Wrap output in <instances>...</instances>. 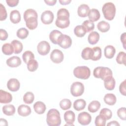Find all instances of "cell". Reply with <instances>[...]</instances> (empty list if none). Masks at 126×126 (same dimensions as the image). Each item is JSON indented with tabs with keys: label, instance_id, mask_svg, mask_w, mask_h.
I'll list each match as a JSON object with an SVG mask.
<instances>
[{
	"label": "cell",
	"instance_id": "681fc988",
	"mask_svg": "<svg viewBox=\"0 0 126 126\" xmlns=\"http://www.w3.org/2000/svg\"><path fill=\"white\" fill-rule=\"evenodd\" d=\"M0 35L1 40H5L7 38L8 35V33L5 30L1 29L0 30Z\"/></svg>",
	"mask_w": 126,
	"mask_h": 126
},
{
	"label": "cell",
	"instance_id": "4dcf8cb0",
	"mask_svg": "<svg viewBox=\"0 0 126 126\" xmlns=\"http://www.w3.org/2000/svg\"><path fill=\"white\" fill-rule=\"evenodd\" d=\"M86 32H87L85 28L82 25H78L76 26L74 29V33L75 35L79 37H83Z\"/></svg>",
	"mask_w": 126,
	"mask_h": 126
},
{
	"label": "cell",
	"instance_id": "ffe728a7",
	"mask_svg": "<svg viewBox=\"0 0 126 126\" xmlns=\"http://www.w3.org/2000/svg\"><path fill=\"white\" fill-rule=\"evenodd\" d=\"M33 109L35 112L38 114H43L46 109L45 104L42 101H37L33 105Z\"/></svg>",
	"mask_w": 126,
	"mask_h": 126
},
{
	"label": "cell",
	"instance_id": "f35d334b",
	"mask_svg": "<svg viewBox=\"0 0 126 126\" xmlns=\"http://www.w3.org/2000/svg\"><path fill=\"white\" fill-rule=\"evenodd\" d=\"M115 84L116 81L113 77H112L110 80L107 81H104V85L105 89L109 91L113 90L114 89Z\"/></svg>",
	"mask_w": 126,
	"mask_h": 126
},
{
	"label": "cell",
	"instance_id": "2e32d148",
	"mask_svg": "<svg viewBox=\"0 0 126 126\" xmlns=\"http://www.w3.org/2000/svg\"><path fill=\"white\" fill-rule=\"evenodd\" d=\"M17 111L18 114L23 117L28 116L31 113V109L30 106L24 104L20 105L18 107Z\"/></svg>",
	"mask_w": 126,
	"mask_h": 126
},
{
	"label": "cell",
	"instance_id": "db71d44e",
	"mask_svg": "<svg viewBox=\"0 0 126 126\" xmlns=\"http://www.w3.org/2000/svg\"><path fill=\"white\" fill-rule=\"evenodd\" d=\"M71 0H59V2L62 5L68 4L70 2H71Z\"/></svg>",
	"mask_w": 126,
	"mask_h": 126
},
{
	"label": "cell",
	"instance_id": "4316f807",
	"mask_svg": "<svg viewBox=\"0 0 126 126\" xmlns=\"http://www.w3.org/2000/svg\"><path fill=\"white\" fill-rule=\"evenodd\" d=\"M86 105V101L83 99L76 100L73 103V107L76 111H81L85 108Z\"/></svg>",
	"mask_w": 126,
	"mask_h": 126
},
{
	"label": "cell",
	"instance_id": "1f68e13d",
	"mask_svg": "<svg viewBox=\"0 0 126 126\" xmlns=\"http://www.w3.org/2000/svg\"><path fill=\"white\" fill-rule=\"evenodd\" d=\"M2 52L6 55H10L14 53V49L11 44L6 43L2 46Z\"/></svg>",
	"mask_w": 126,
	"mask_h": 126
},
{
	"label": "cell",
	"instance_id": "3957f363",
	"mask_svg": "<svg viewBox=\"0 0 126 126\" xmlns=\"http://www.w3.org/2000/svg\"><path fill=\"white\" fill-rule=\"evenodd\" d=\"M46 122L49 126H58L61 124V119L59 111L56 109H50L47 114Z\"/></svg>",
	"mask_w": 126,
	"mask_h": 126
},
{
	"label": "cell",
	"instance_id": "cb8c5ba5",
	"mask_svg": "<svg viewBox=\"0 0 126 126\" xmlns=\"http://www.w3.org/2000/svg\"><path fill=\"white\" fill-rule=\"evenodd\" d=\"M99 33L95 32H92L88 35V40L90 44L94 45L99 40Z\"/></svg>",
	"mask_w": 126,
	"mask_h": 126
},
{
	"label": "cell",
	"instance_id": "f907efd6",
	"mask_svg": "<svg viewBox=\"0 0 126 126\" xmlns=\"http://www.w3.org/2000/svg\"><path fill=\"white\" fill-rule=\"evenodd\" d=\"M6 2L7 5L10 7H14L17 5L19 0H6Z\"/></svg>",
	"mask_w": 126,
	"mask_h": 126
},
{
	"label": "cell",
	"instance_id": "7dc6e473",
	"mask_svg": "<svg viewBox=\"0 0 126 126\" xmlns=\"http://www.w3.org/2000/svg\"><path fill=\"white\" fill-rule=\"evenodd\" d=\"M7 18V12L5 7L0 3V20L3 21Z\"/></svg>",
	"mask_w": 126,
	"mask_h": 126
},
{
	"label": "cell",
	"instance_id": "44dd1931",
	"mask_svg": "<svg viewBox=\"0 0 126 126\" xmlns=\"http://www.w3.org/2000/svg\"><path fill=\"white\" fill-rule=\"evenodd\" d=\"M104 56L107 59H112L116 53V49L112 45H107L104 48Z\"/></svg>",
	"mask_w": 126,
	"mask_h": 126
},
{
	"label": "cell",
	"instance_id": "11a10c76",
	"mask_svg": "<svg viewBox=\"0 0 126 126\" xmlns=\"http://www.w3.org/2000/svg\"><path fill=\"white\" fill-rule=\"evenodd\" d=\"M107 126H120V124L116 121H113L108 123L107 124Z\"/></svg>",
	"mask_w": 126,
	"mask_h": 126
},
{
	"label": "cell",
	"instance_id": "74e56055",
	"mask_svg": "<svg viewBox=\"0 0 126 126\" xmlns=\"http://www.w3.org/2000/svg\"><path fill=\"white\" fill-rule=\"evenodd\" d=\"M22 58L25 63L27 64L29 61L34 59V56L33 53L31 51H26L23 54Z\"/></svg>",
	"mask_w": 126,
	"mask_h": 126
},
{
	"label": "cell",
	"instance_id": "484cf974",
	"mask_svg": "<svg viewBox=\"0 0 126 126\" xmlns=\"http://www.w3.org/2000/svg\"><path fill=\"white\" fill-rule=\"evenodd\" d=\"M63 33L58 30H53L49 34V38L51 41L54 44H58L59 37Z\"/></svg>",
	"mask_w": 126,
	"mask_h": 126
},
{
	"label": "cell",
	"instance_id": "f5cc1de1",
	"mask_svg": "<svg viewBox=\"0 0 126 126\" xmlns=\"http://www.w3.org/2000/svg\"><path fill=\"white\" fill-rule=\"evenodd\" d=\"M44 2L48 5L53 6L56 4L57 0H45Z\"/></svg>",
	"mask_w": 126,
	"mask_h": 126
},
{
	"label": "cell",
	"instance_id": "603a6c76",
	"mask_svg": "<svg viewBox=\"0 0 126 126\" xmlns=\"http://www.w3.org/2000/svg\"><path fill=\"white\" fill-rule=\"evenodd\" d=\"M103 99L105 103L109 105H114L117 101L116 96L114 94L110 93L106 94L104 95Z\"/></svg>",
	"mask_w": 126,
	"mask_h": 126
},
{
	"label": "cell",
	"instance_id": "836d02e7",
	"mask_svg": "<svg viewBox=\"0 0 126 126\" xmlns=\"http://www.w3.org/2000/svg\"><path fill=\"white\" fill-rule=\"evenodd\" d=\"M34 99V94L31 92H28L23 96V101L26 104H31Z\"/></svg>",
	"mask_w": 126,
	"mask_h": 126
},
{
	"label": "cell",
	"instance_id": "bcb514c9",
	"mask_svg": "<svg viewBox=\"0 0 126 126\" xmlns=\"http://www.w3.org/2000/svg\"><path fill=\"white\" fill-rule=\"evenodd\" d=\"M126 109L125 107H121L117 111V115L121 120L125 121L126 120Z\"/></svg>",
	"mask_w": 126,
	"mask_h": 126
},
{
	"label": "cell",
	"instance_id": "5b68a950",
	"mask_svg": "<svg viewBox=\"0 0 126 126\" xmlns=\"http://www.w3.org/2000/svg\"><path fill=\"white\" fill-rule=\"evenodd\" d=\"M73 74L76 78L85 80L90 76L91 71L90 68L86 66H80L74 69Z\"/></svg>",
	"mask_w": 126,
	"mask_h": 126
},
{
	"label": "cell",
	"instance_id": "30bf717a",
	"mask_svg": "<svg viewBox=\"0 0 126 126\" xmlns=\"http://www.w3.org/2000/svg\"><path fill=\"white\" fill-rule=\"evenodd\" d=\"M92 121L91 115L86 112H82L78 116V122L81 125L86 126L89 125Z\"/></svg>",
	"mask_w": 126,
	"mask_h": 126
},
{
	"label": "cell",
	"instance_id": "b9f144b4",
	"mask_svg": "<svg viewBox=\"0 0 126 126\" xmlns=\"http://www.w3.org/2000/svg\"><path fill=\"white\" fill-rule=\"evenodd\" d=\"M99 114L104 117L106 121L111 119L112 116V111L110 109L106 108L102 109L99 112Z\"/></svg>",
	"mask_w": 126,
	"mask_h": 126
},
{
	"label": "cell",
	"instance_id": "9f6ffc18",
	"mask_svg": "<svg viewBox=\"0 0 126 126\" xmlns=\"http://www.w3.org/2000/svg\"><path fill=\"white\" fill-rule=\"evenodd\" d=\"M0 126H8V123L5 119H0Z\"/></svg>",
	"mask_w": 126,
	"mask_h": 126
},
{
	"label": "cell",
	"instance_id": "52a82bcc",
	"mask_svg": "<svg viewBox=\"0 0 126 126\" xmlns=\"http://www.w3.org/2000/svg\"><path fill=\"white\" fill-rule=\"evenodd\" d=\"M58 44L63 49L68 48L72 44V39L69 36L62 34L58 38Z\"/></svg>",
	"mask_w": 126,
	"mask_h": 126
},
{
	"label": "cell",
	"instance_id": "f6af8a7d",
	"mask_svg": "<svg viewBox=\"0 0 126 126\" xmlns=\"http://www.w3.org/2000/svg\"><path fill=\"white\" fill-rule=\"evenodd\" d=\"M82 25L84 27L87 32H90L93 31L94 28V24L90 20H86L84 21Z\"/></svg>",
	"mask_w": 126,
	"mask_h": 126
},
{
	"label": "cell",
	"instance_id": "ee69618b",
	"mask_svg": "<svg viewBox=\"0 0 126 126\" xmlns=\"http://www.w3.org/2000/svg\"><path fill=\"white\" fill-rule=\"evenodd\" d=\"M106 120L102 115H99L96 116L95 119L94 123L96 126H105Z\"/></svg>",
	"mask_w": 126,
	"mask_h": 126
},
{
	"label": "cell",
	"instance_id": "d590c367",
	"mask_svg": "<svg viewBox=\"0 0 126 126\" xmlns=\"http://www.w3.org/2000/svg\"><path fill=\"white\" fill-rule=\"evenodd\" d=\"M70 24L69 19L68 20H59L57 19L55 24L57 27L61 29H64L68 27Z\"/></svg>",
	"mask_w": 126,
	"mask_h": 126
},
{
	"label": "cell",
	"instance_id": "ab89813d",
	"mask_svg": "<svg viewBox=\"0 0 126 126\" xmlns=\"http://www.w3.org/2000/svg\"><path fill=\"white\" fill-rule=\"evenodd\" d=\"M60 106L63 110L69 109L71 106V102L68 99H63L60 102Z\"/></svg>",
	"mask_w": 126,
	"mask_h": 126
},
{
	"label": "cell",
	"instance_id": "277c9868",
	"mask_svg": "<svg viewBox=\"0 0 126 126\" xmlns=\"http://www.w3.org/2000/svg\"><path fill=\"white\" fill-rule=\"evenodd\" d=\"M102 11L104 18L107 20H112L116 14V7L112 2H108L104 4L102 8Z\"/></svg>",
	"mask_w": 126,
	"mask_h": 126
},
{
	"label": "cell",
	"instance_id": "7c38bea8",
	"mask_svg": "<svg viewBox=\"0 0 126 126\" xmlns=\"http://www.w3.org/2000/svg\"><path fill=\"white\" fill-rule=\"evenodd\" d=\"M20 87L19 81L15 78L10 79L7 83V87L11 92L17 91Z\"/></svg>",
	"mask_w": 126,
	"mask_h": 126
},
{
	"label": "cell",
	"instance_id": "9a60e30c",
	"mask_svg": "<svg viewBox=\"0 0 126 126\" xmlns=\"http://www.w3.org/2000/svg\"><path fill=\"white\" fill-rule=\"evenodd\" d=\"M7 65L11 67H16L21 64V60L19 57L12 56L6 60Z\"/></svg>",
	"mask_w": 126,
	"mask_h": 126
},
{
	"label": "cell",
	"instance_id": "8992f818",
	"mask_svg": "<svg viewBox=\"0 0 126 126\" xmlns=\"http://www.w3.org/2000/svg\"><path fill=\"white\" fill-rule=\"evenodd\" d=\"M84 92V86L80 82L72 83L70 87L71 94L75 97L81 96Z\"/></svg>",
	"mask_w": 126,
	"mask_h": 126
},
{
	"label": "cell",
	"instance_id": "e0dca14e",
	"mask_svg": "<svg viewBox=\"0 0 126 126\" xmlns=\"http://www.w3.org/2000/svg\"><path fill=\"white\" fill-rule=\"evenodd\" d=\"M90 10V8L88 5L85 4H81L78 8V15L81 17H86L88 15Z\"/></svg>",
	"mask_w": 126,
	"mask_h": 126
},
{
	"label": "cell",
	"instance_id": "6da1fadb",
	"mask_svg": "<svg viewBox=\"0 0 126 126\" xmlns=\"http://www.w3.org/2000/svg\"><path fill=\"white\" fill-rule=\"evenodd\" d=\"M38 15L35 10L33 9H28L24 13V19L26 22V26L31 30L36 28Z\"/></svg>",
	"mask_w": 126,
	"mask_h": 126
},
{
	"label": "cell",
	"instance_id": "f546056e",
	"mask_svg": "<svg viewBox=\"0 0 126 126\" xmlns=\"http://www.w3.org/2000/svg\"><path fill=\"white\" fill-rule=\"evenodd\" d=\"M11 44L13 47L14 53L15 54H17L22 52L23 46L22 43L20 41L17 40H14L11 42Z\"/></svg>",
	"mask_w": 126,
	"mask_h": 126
},
{
	"label": "cell",
	"instance_id": "8d00e7d4",
	"mask_svg": "<svg viewBox=\"0 0 126 126\" xmlns=\"http://www.w3.org/2000/svg\"><path fill=\"white\" fill-rule=\"evenodd\" d=\"M16 35L18 38L23 39L26 38L29 35V31L26 28H22L17 30Z\"/></svg>",
	"mask_w": 126,
	"mask_h": 126
},
{
	"label": "cell",
	"instance_id": "e575fe53",
	"mask_svg": "<svg viewBox=\"0 0 126 126\" xmlns=\"http://www.w3.org/2000/svg\"><path fill=\"white\" fill-rule=\"evenodd\" d=\"M38 67V63L37 61L34 59L31 60L29 61L27 63V68L29 71L33 72L35 71Z\"/></svg>",
	"mask_w": 126,
	"mask_h": 126
},
{
	"label": "cell",
	"instance_id": "f1b7e54d",
	"mask_svg": "<svg viewBox=\"0 0 126 126\" xmlns=\"http://www.w3.org/2000/svg\"><path fill=\"white\" fill-rule=\"evenodd\" d=\"M100 107V103L97 100H93L89 103L88 109L89 111L91 113H94L97 112Z\"/></svg>",
	"mask_w": 126,
	"mask_h": 126
},
{
	"label": "cell",
	"instance_id": "d6a6232c",
	"mask_svg": "<svg viewBox=\"0 0 126 126\" xmlns=\"http://www.w3.org/2000/svg\"><path fill=\"white\" fill-rule=\"evenodd\" d=\"M97 28L101 32H105L109 31L110 29V25L108 22L105 21H101L97 24Z\"/></svg>",
	"mask_w": 126,
	"mask_h": 126
},
{
	"label": "cell",
	"instance_id": "4fadbf2b",
	"mask_svg": "<svg viewBox=\"0 0 126 126\" xmlns=\"http://www.w3.org/2000/svg\"><path fill=\"white\" fill-rule=\"evenodd\" d=\"M64 119L66 124L64 126H72L75 120V115L74 113L70 110L66 111L64 114Z\"/></svg>",
	"mask_w": 126,
	"mask_h": 126
},
{
	"label": "cell",
	"instance_id": "ba28073f",
	"mask_svg": "<svg viewBox=\"0 0 126 126\" xmlns=\"http://www.w3.org/2000/svg\"><path fill=\"white\" fill-rule=\"evenodd\" d=\"M38 53L42 56H45L48 54L50 50V45L46 41H41L40 42L37 46Z\"/></svg>",
	"mask_w": 126,
	"mask_h": 126
},
{
	"label": "cell",
	"instance_id": "7a4b0ae2",
	"mask_svg": "<svg viewBox=\"0 0 126 126\" xmlns=\"http://www.w3.org/2000/svg\"><path fill=\"white\" fill-rule=\"evenodd\" d=\"M93 74L95 78H101L104 82L107 81L113 77L112 70L107 67H96L94 70Z\"/></svg>",
	"mask_w": 126,
	"mask_h": 126
},
{
	"label": "cell",
	"instance_id": "d4e9b609",
	"mask_svg": "<svg viewBox=\"0 0 126 126\" xmlns=\"http://www.w3.org/2000/svg\"><path fill=\"white\" fill-rule=\"evenodd\" d=\"M69 13L65 8H61L57 12V18L59 20L69 19Z\"/></svg>",
	"mask_w": 126,
	"mask_h": 126
},
{
	"label": "cell",
	"instance_id": "60d3db41",
	"mask_svg": "<svg viewBox=\"0 0 126 126\" xmlns=\"http://www.w3.org/2000/svg\"><path fill=\"white\" fill-rule=\"evenodd\" d=\"M92 51V48L90 47L85 48L82 51V53H81L82 58L85 60H90Z\"/></svg>",
	"mask_w": 126,
	"mask_h": 126
},
{
	"label": "cell",
	"instance_id": "8fae6325",
	"mask_svg": "<svg viewBox=\"0 0 126 126\" xmlns=\"http://www.w3.org/2000/svg\"><path fill=\"white\" fill-rule=\"evenodd\" d=\"M54 14L50 10H45L41 15V22L45 25L50 24L54 20Z\"/></svg>",
	"mask_w": 126,
	"mask_h": 126
},
{
	"label": "cell",
	"instance_id": "83f0119b",
	"mask_svg": "<svg viewBox=\"0 0 126 126\" xmlns=\"http://www.w3.org/2000/svg\"><path fill=\"white\" fill-rule=\"evenodd\" d=\"M2 112L5 115L12 116L15 112V108L12 104L5 105L2 107Z\"/></svg>",
	"mask_w": 126,
	"mask_h": 126
},
{
	"label": "cell",
	"instance_id": "c3c4849f",
	"mask_svg": "<svg viewBox=\"0 0 126 126\" xmlns=\"http://www.w3.org/2000/svg\"><path fill=\"white\" fill-rule=\"evenodd\" d=\"M126 80H125L123 82H122L120 86H119V91L121 94L124 95H126Z\"/></svg>",
	"mask_w": 126,
	"mask_h": 126
},
{
	"label": "cell",
	"instance_id": "7402d4cb",
	"mask_svg": "<svg viewBox=\"0 0 126 126\" xmlns=\"http://www.w3.org/2000/svg\"><path fill=\"white\" fill-rule=\"evenodd\" d=\"M10 20L13 24H17L21 21V15L17 10H13L10 13Z\"/></svg>",
	"mask_w": 126,
	"mask_h": 126
},
{
	"label": "cell",
	"instance_id": "d6986e66",
	"mask_svg": "<svg viewBox=\"0 0 126 126\" xmlns=\"http://www.w3.org/2000/svg\"><path fill=\"white\" fill-rule=\"evenodd\" d=\"M101 57V49L99 47L96 46L92 48L90 60L93 61L99 60Z\"/></svg>",
	"mask_w": 126,
	"mask_h": 126
},
{
	"label": "cell",
	"instance_id": "ac0fdd59",
	"mask_svg": "<svg viewBox=\"0 0 126 126\" xmlns=\"http://www.w3.org/2000/svg\"><path fill=\"white\" fill-rule=\"evenodd\" d=\"M88 17L90 21L94 22L97 21L100 17L99 11L95 8H93L90 10L88 14Z\"/></svg>",
	"mask_w": 126,
	"mask_h": 126
},
{
	"label": "cell",
	"instance_id": "7bdbcfd3",
	"mask_svg": "<svg viewBox=\"0 0 126 126\" xmlns=\"http://www.w3.org/2000/svg\"><path fill=\"white\" fill-rule=\"evenodd\" d=\"M116 61L119 64H124L126 65V54L124 52H120L116 57Z\"/></svg>",
	"mask_w": 126,
	"mask_h": 126
},
{
	"label": "cell",
	"instance_id": "9c48e42d",
	"mask_svg": "<svg viewBox=\"0 0 126 126\" xmlns=\"http://www.w3.org/2000/svg\"><path fill=\"white\" fill-rule=\"evenodd\" d=\"M64 58L63 52L59 49L53 50L50 54V59L55 63H61Z\"/></svg>",
	"mask_w": 126,
	"mask_h": 126
},
{
	"label": "cell",
	"instance_id": "816d5d0a",
	"mask_svg": "<svg viewBox=\"0 0 126 126\" xmlns=\"http://www.w3.org/2000/svg\"><path fill=\"white\" fill-rule=\"evenodd\" d=\"M121 40L123 43L124 49H126V32L122 34L121 36Z\"/></svg>",
	"mask_w": 126,
	"mask_h": 126
},
{
	"label": "cell",
	"instance_id": "5bb4252c",
	"mask_svg": "<svg viewBox=\"0 0 126 126\" xmlns=\"http://www.w3.org/2000/svg\"><path fill=\"white\" fill-rule=\"evenodd\" d=\"M12 100V96L8 92L0 90V102L1 103H8Z\"/></svg>",
	"mask_w": 126,
	"mask_h": 126
}]
</instances>
